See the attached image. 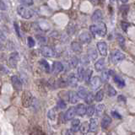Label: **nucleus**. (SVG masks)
<instances>
[{"mask_svg":"<svg viewBox=\"0 0 135 135\" xmlns=\"http://www.w3.org/2000/svg\"><path fill=\"white\" fill-rule=\"evenodd\" d=\"M77 94H78V96H79V98H81V99H85L86 96L88 94L86 89L85 87H83V86H80V87H79Z\"/></svg>","mask_w":135,"mask_h":135,"instance_id":"5701e85b","label":"nucleus"},{"mask_svg":"<svg viewBox=\"0 0 135 135\" xmlns=\"http://www.w3.org/2000/svg\"><path fill=\"white\" fill-rule=\"evenodd\" d=\"M103 98H104V91L102 90L97 91V93L96 94V96H94L96 101L100 102V101H101L102 100H103Z\"/></svg>","mask_w":135,"mask_h":135,"instance_id":"2f4dec72","label":"nucleus"},{"mask_svg":"<svg viewBox=\"0 0 135 135\" xmlns=\"http://www.w3.org/2000/svg\"><path fill=\"white\" fill-rule=\"evenodd\" d=\"M128 9H129L128 5H123V6L120 8V11L122 13V15H123V16H124V17H125V16L127 15V14H128Z\"/></svg>","mask_w":135,"mask_h":135,"instance_id":"e433bc0d","label":"nucleus"},{"mask_svg":"<svg viewBox=\"0 0 135 135\" xmlns=\"http://www.w3.org/2000/svg\"><path fill=\"white\" fill-rule=\"evenodd\" d=\"M71 48L74 52H80L81 50H82V47H81V45L79 42H72Z\"/></svg>","mask_w":135,"mask_h":135,"instance_id":"a878e982","label":"nucleus"},{"mask_svg":"<svg viewBox=\"0 0 135 135\" xmlns=\"http://www.w3.org/2000/svg\"><path fill=\"white\" fill-rule=\"evenodd\" d=\"M76 114V107L72 106L67 110V112L64 114V118H65V120H71L74 117V116Z\"/></svg>","mask_w":135,"mask_h":135,"instance_id":"1a4fd4ad","label":"nucleus"},{"mask_svg":"<svg viewBox=\"0 0 135 135\" xmlns=\"http://www.w3.org/2000/svg\"><path fill=\"white\" fill-rule=\"evenodd\" d=\"M11 83L13 85V88L15 89L16 91H20L22 90V83L20 79V78L16 75H14L11 77Z\"/></svg>","mask_w":135,"mask_h":135,"instance_id":"20e7f679","label":"nucleus"},{"mask_svg":"<svg viewBox=\"0 0 135 135\" xmlns=\"http://www.w3.org/2000/svg\"><path fill=\"white\" fill-rule=\"evenodd\" d=\"M113 76V80H114V82L117 84L118 87L120 88H123L124 86H125V81L123 80V79H122L121 77H119L118 75H112Z\"/></svg>","mask_w":135,"mask_h":135,"instance_id":"6ab92c4d","label":"nucleus"},{"mask_svg":"<svg viewBox=\"0 0 135 135\" xmlns=\"http://www.w3.org/2000/svg\"><path fill=\"white\" fill-rule=\"evenodd\" d=\"M21 99H22V105L24 107H29L33 102V96L30 91H24Z\"/></svg>","mask_w":135,"mask_h":135,"instance_id":"f03ea898","label":"nucleus"},{"mask_svg":"<svg viewBox=\"0 0 135 135\" xmlns=\"http://www.w3.org/2000/svg\"><path fill=\"white\" fill-rule=\"evenodd\" d=\"M105 112V105L104 104H100L97 105L96 106V112L97 116H101Z\"/></svg>","mask_w":135,"mask_h":135,"instance_id":"cd10ccee","label":"nucleus"},{"mask_svg":"<svg viewBox=\"0 0 135 135\" xmlns=\"http://www.w3.org/2000/svg\"><path fill=\"white\" fill-rule=\"evenodd\" d=\"M88 58L89 57H87V56H83V58H81V63H82L83 64H87L89 63Z\"/></svg>","mask_w":135,"mask_h":135,"instance_id":"49530a36","label":"nucleus"},{"mask_svg":"<svg viewBox=\"0 0 135 135\" xmlns=\"http://www.w3.org/2000/svg\"><path fill=\"white\" fill-rule=\"evenodd\" d=\"M19 2L25 6H31L33 4V0H19Z\"/></svg>","mask_w":135,"mask_h":135,"instance_id":"ea45409f","label":"nucleus"},{"mask_svg":"<svg viewBox=\"0 0 135 135\" xmlns=\"http://www.w3.org/2000/svg\"><path fill=\"white\" fill-rule=\"evenodd\" d=\"M121 26H122V28H123V30L124 31H127V29L128 28L129 24L128 22H122L121 23Z\"/></svg>","mask_w":135,"mask_h":135,"instance_id":"a18cd8bd","label":"nucleus"},{"mask_svg":"<svg viewBox=\"0 0 135 135\" xmlns=\"http://www.w3.org/2000/svg\"><path fill=\"white\" fill-rule=\"evenodd\" d=\"M19 58H20V57H19L18 52H13L11 55L9 56V65L11 68H16L17 63H18V61H19Z\"/></svg>","mask_w":135,"mask_h":135,"instance_id":"423d86ee","label":"nucleus"},{"mask_svg":"<svg viewBox=\"0 0 135 135\" xmlns=\"http://www.w3.org/2000/svg\"><path fill=\"white\" fill-rule=\"evenodd\" d=\"M14 26H15V31H16V33H17L18 36H19V37H21L20 31V27H19V25H17V23H14Z\"/></svg>","mask_w":135,"mask_h":135,"instance_id":"c03bdc74","label":"nucleus"},{"mask_svg":"<svg viewBox=\"0 0 135 135\" xmlns=\"http://www.w3.org/2000/svg\"><path fill=\"white\" fill-rule=\"evenodd\" d=\"M89 1H90L91 4H99V0H89Z\"/></svg>","mask_w":135,"mask_h":135,"instance_id":"8fccbe9b","label":"nucleus"},{"mask_svg":"<svg viewBox=\"0 0 135 135\" xmlns=\"http://www.w3.org/2000/svg\"><path fill=\"white\" fill-rule=\"evenodd\" d=\"M78 63H79V60H78L76 57H74V58H71V60H70V65H71L72 68H76Z\"/></svg>","mask_w":135,"mask_h":135,"instance_id":"58836bf2","label":"nucleus"},{"mask_svg":"<svg viewBox=\"0 0 135 135\" xmlns=\"http://www.w3.org/2000/svg\"><path fill=\"white\" fill-rule=\"evenodd\" d=\"M27 40H28V46L30 47H33L35 46V40H33V38L32 37H28V39H27Z\"/></svg>","mask_w":135,"mask_h":135,"instance_id":"37998d69","label":"nucleus"},{"mask_svg":"<svg viewBox=\"0 0 135 135\" xmlns=\"http://www.w3.org/2000/svg\"><path fill=\"white\" fill-rule=\"evenodd\" d=\"M62 135H72V133L69 129H63L62 131Z\"/></svg>","mask_w":135,"mask_h":135,"instance_id":"de8ad7c7","label":"nucleus"},{"mask_svg":"<svg viewBox=\"0 0 135 135\" xmlns=\"http://www.w3.org/2000/svg\"><path fill=\"white\" fill-rule=\"evenodd\" d=\"M85 103H87V104H91V103H92V102L94 101V96H93V94L91 93V92L88 93V94L85 97Z\"/></svg>","mask_w":135,"mask_h":135,"instance_id":"f704fd0d","label":"nucleus"},{"mask_svg":"<svg viewBox=\"0 0 135 135\" xmlns=\"http://www.w3.org/2000/svg\"><path fill=\"white\" fill-rule=\"evenodd\" d=\"M106 34V26L103 22H99L97 25V35L100 36H105Z\"/></svg>","mask_w":135,"mask_h":135,"instance_id":"9d476101","label":"nucleus"},{"mask_svg":"<svg viewBox=\"0 0 135 135\" xmlns=\"http://www.w3.org/2000/svg\"><path fill=\"white\" fill-rule=\"evenodd\" d=\"M125 101V97L123 96H118V101Z\"/></svg>","mask_w":135,"mask_h":135,"instance_id":"3c124183","label":"nucleus"},{"mask_svg":"<svg viewBox=\"0 0 135 135\" xmlns=\"http://www.w3.org/2000/svg\"><path fill=\"white\" fill-rule=\"evenodd\" d=\"M79 96L77 93L74 92V91H69V99L71 104H76L78 101H79Z\"/></svg>","mask_w":135,"mask_h":135,"instance_id":"f3484780","label":"nucleus"},{"mask_svg":"<svg viewBox=\"0 0 135 135\" xmlns=\"http://www.w3.org/2000/svg\"><path fill=\"white\" fill-rule=\"evenodd\" d=\"M79 131L82 134H86L89 131H90V123H88L87 122H84V123H82L80 125Z\"/></svg>","mask_w":135,"mask_h":135,"instance_id":"4be33fe9","label":"nucleus"},{"mask_svg":"<svg viewBox=\"0 0 135 135\" xmlns=\"http://www.w3.org/2000/svg\"><path fill=\"white\" fill-rule=\"evenodd\" d=\"M125 58V55L120 51H115L112 53V60L113 63H118Z\"/></svg>","mask_w":135,"mask_h":135,"instance_id":"7ed1b4c3","label":"nucleus"},{"mask_svg":"<svg viewBox=\"0 0 135 135\" xmlns=\"http://www.w3.org/2000/svg\"><path fill=\"white\" fill-rule=\"evenodd\" d=\"M1 9L2 10H5V9H6V5L4 4V1H1Z\"/></svg>","mask_w":135,"mask_h":135,"instance_id":"09e8293b","label":"nucleus"},{"mask_svg":"<svg viewBox=\"0 0 135 135\" xmlns=\"http://www.w3.org/2000/svg\"><path fill=\"white\" fill-rule=\"evenodd\" d=\"M40 63L43 66L46 72L47 73L50 72V65H49V63L47 62V60H45V59H42V60L40 61Z\"/></svg>","mask_w":135,"mask_h":135,"instance_id":"473e14b6","label":"nucleus"},{"mask_svg":"<svg viewBox=\"0 0 135 135\" xmlns=\"http://www.w3.org/2000/svg\"><path fill=\"white\" fill-rule=\"evenodd\" d=\"M97 52H96V51L93 49V48H90V49L88 50V57L90 58L91 60L92 61H94V60H96V58H97Z\"/></svg>","mask_w":135,"mask_h":135,"instance_id":"bb28decb","label":"nucleus"},{"mask_svg":"<svg viewBox=\"0 0 135 135\" xmlns=\"http://www.w3.org/2000/svg\"><path fill=\"white\" fill-rule=\"evenodd\" d=\"M91 75H92V70L90 69H88L87 70L85 71V82L86 83H90V80H91Z\"/></svg>","mask_w":135,"mask_h":135,"instance_id":"7c9ffc66","label":"nucleus"},{"mask_svg":"<svg viewBox=\"0 0 135 135\" xmlns=\"http://www.w3.org/2000/svg\"><path fill=\"white\" fill-rule=\"evenodd\" d=\"M36 37H37V39H38V40L39 42H45V38H42V37H39V36H36Z\"/></svg>","mask_w":135,"mask_h":135,"instance_id":"603ef678","label":"nucleus"},{"mask_svg":"<svg viewBox=\"0 0 135 135\" xmlns=\"http://www.w3.org/2000/svg\"><path fill=\"white\" fill-rule=\"evenodd\" d=\"M86 110L87 108L84 104H79L76 106V113L77 115L79 116H84L85 114H86Z\"/></svg>","mask_w":135,"mask_h":135,"instance_id":"412c9836","label":"nucleus"},{"mask_svg":"<svg viewBox=\"0 0 135 135\" xmlns=\"http://www.w3.org/2000/svg\"><path fill=\"white\" fill-rule=\"evenodd\" d=\"M81 43H90L91 42V36L90 33H88L87 31H84L80 34L79 37Z\"/></svg>","mask_w":135,"mask_h":135,"instance_id":"ddd939ff","label":"nucleus"},{"mask_svg":"<svg viewBox=\"0 0 135 135\" xmlns=\"http://www.w3.org/2000/svg\"><path fill=\"white\" fill-rule=\"evenodd\" d=\"M117 42H118V44H119V46H120L122 48L125 47V40H124L123 36H122L121 35H117Z\"/></svg>","mask_w":135,"mask_h":135,"instance_id":"72a5a7b5","label":"nucleus"},{"mask_svg":"<svg viewBox=\"0 0 135 135\" xmlns=\"http://www.w3.org/2000/svg\"><path fill=\"white\" fill-rule=\"evenodd\" d=\"M101 79H100L98 76H94L93 77L92 79H91L90 82V87L92 90H97V89L100 88V86H101Z\"/></svg>","mask_w":135,"mask_h":135,"instance_id":"6e6552de","label":"nucleus"},{"mask_svg":"<svg viewBox=\"0 0 135 135\" xmlns=\"http://www.w3.org/2000/svg\"><path fill=\"white\" fill-rule=\"evenodd\" d=\"M90 32L92 33V35H96L97 34V25H90Z\"/></svg>","mask_w":135,"mask_h":135,"instance_id":"a19ab883","label":"nucleus"},{"mask_svg":"<svg viewBox=\"0 0 135 135\" xmlns=\"http://www.w3.org/2000/svg\"><path fill=\"white\" fill-rule=\"evenodd\" d=\"M110 1L112 2V3H114V1H115V0H110Z\"/></svg>","mask_w":135,"mask_h":135,"instance_id":"5fc2aeb1","label":"nucleus"},{"mask_svg":"<svg viewBox=\"0 0 135 135\" xmlns=\"http://www.w3.org/2000/svg\"><path fill=\"white\" fill-rule=\"evenodd\" d=\"M57 106H58V108H60V109H65L67 105L63 99H60V100H58V103H57Z\"/></svg>","mask_w":135,"mask_h":135,"instance_id":"4c0bfd02","label":"nucleus"},{"mask_svg":"<svg viewBox=\"0 0 135 135\" xmlns=\"http://www.w3.org/2000/svg\"><path fill=\"white\" fill-rule=\"evenodd\" d=\"M112 115L113 117L116 118V119H122V116L117 112H116V111H112Z\"/></svg>","mask_w":135,"mask_h":135,"instance_id":"79ce46f5","label":"nucleus"},{"mask_svg":"<svg viewBox=\"0 0 135 135\" xmlns=\"http://www.w3.org/2000/svg\"><path fill=\"white\" fill-rule=\"evenodd\" d=\"M78 77L74 74H70L68 76V84L71 86V87H76L78 85Z\"/></svg>","mask_w":135,"mask_h":135,"instance_id":"f8f14e48","label":"nucleus"},{"mask_svg":"<svg viewBox=\"0 0 135 135\" xmlns=\"http://www.w3.org/2000/svg\"><path fill=\"white\" fill-rule=\"evenodd\" d=\"M47 117L50 120H52V121L55 120V118H56V108H52V109H50L49 111H48Z\"/></svg>","mask_w":135,"mask_h":135,"instance_id":"c85d7f7f","label":"nucleus"},{"mask_svg":"<svg viewBox=\"0 0 135 135\" xmlns=\"http://www.w3.org/2000/svg\"><path fill=\"white\" fill-rule=\"evenodd\" d=\"M106 89H107V94L109 96L112 97V96H114L117 94V91H116L115 89L113 88L111 85H107Z\"/></svg>","mask_w":135,"mask_h":135,"instance_id":"c756f323","label":"nucleus"},{"mask_svg":"<svg viewBox=\"0 0 135 135\" xmlns=\"http://www.w3.org/2000/svg\"><path fill=\"white\" fill-rule=\"evenodd\" d=\"M112 123V118H111L109 116H104L103 118L101 120V128H106L107 127H109L110 124Z\"/></svg>","mask_w":135,"mask_h":135,"instance_id":"a211bd4d","label":"nucleus"},{"mask_svg":"<svg viewBox=\"0 0 135 135\" xmlns=\"http://www.w3.org/2000/svg\"><path fill=\"white\" fill-rule=\"evenodd\" d=\"M94 69H96V71H98V72L103 71V69H105V59L104 58L99 59V60L94 63Z\"/></svg>","mask_w":135,"mask_h":135,"instance_id":"2eb2a0df","label":"nucleus"},{"mask_svg":"<svg viewBox=\"0 0 135 135\" xmlns=\"http://www.w3.org/2000/svg\"><path fill=\"white\" fill-rule=\"evenodd\" d=\"M40 52L44 57H47V58H52V57L55 56V52L53 51L49 47H47V46H44V47H42L40 48Z\"/></svg>","mask_w":135,"mask_h":135,"instance_id":"39448f33","label":"nucleus"},{"mask_svg":"<svg viewBox=\"0 0 135 135\" xmlns=\"http://www.w3.org/2000/svg\"><path fill=\"white\" fill-rule=\"evenodd\" d=\"M17 13L19 15L21 16L23 19H25V20H29L33 16V13L31 10L27 9L25 6H19L17 8Z\"/></svg>","mask_w":135,"mask_h":135,"instance_id":"f257e3e1","label":"nucleus"},{"mask_svg":"<svg viewBox=\"0 0 135 135\" xmlns=\"http://www.w3.org/2000/svg\"><path fill=\"white\" fill-rule=\"evenodd\" d=\"M98 128V120L97 118H91L90 122V132H96Z\"/></svg>","mask_w":135,"mask_h":135,"instance_id":"aec40b11","label":"nucleus"},{"mask_svg":"<svg viewBox=\"0 0 135 135\" xmlns=\"http://www.w3.org/2000/svg\"><path fill=\"white\" fill-rule=\"evenodd\" d=\"M110 70H103L101 73V81L103 83H106L108 80H109V77H110Z\"/></svg>","mask_w":135,"mask_h":135,"instance_id":"b1692460","label":"nucleus"},{"mask_svg":"<svg viewBox=\"0 0 135 135\" xmlns=\"http://www.w3.org/2000/svg\"><path fill=\"white\" fill-rule=\"evenodd\" d=\"M40 135H45V134H44V133H42V134H40Z\"/></svg>","mask_w":135,"mask_h":135,"instance_id":"6e6d98bb","label":"nucleus"},{"mask_svg":"<svg viewBox=\"0 0 135 135\" xmlns=\"http://www.w3.org/2000/svg\"><path fill=\"white\" fill-rule=\"evenodd\" d=\"M80 121L79 119H74L71 123V131L73 133H76L80 128Z\"/></svg>","mask_w":135,"mask_h":135,"instance_id":"dca6fc26","label":"nucleus"},{"mask_svg":"<svg viewBox=\"0 0 135 135\" xmlns=\"http://www.w3.org/2000/svg\"><path fill=\"white\" fill-rule=\"evenodd\" d=\"M121 1L123 2V3H127V2L128 1V0H121Z\"/></svg>","mask_w":135,"mask_h":135,"instance_id":"864d4df0","label":"nucleus"},{"mask_svg":"<svg viewBox=\"0 0 135 135\" xmlns=\"http://www.w3.org/2000/svg\"><path fill=\"white\" fill-rule=\"evenodd\" d=\"M77 74H78V79H79V81H82L84 79H85V69H84V68L82 66L78 68Z\"/></svg>","mask_w":135,"mask_h":135,"instance_id":"393cba45","label":"nucleus"},{"mask_svg":"<svg viewBox=\"0 0 135 135\" xmlns=\"http://www.w3.org/2000/svg\"><path fill=\"white\" fill-rule=\"evenodd\" d=\"M97 49L101 56L106 57L107 55V45L105 42H99L97 43Z\"/></svg>","mask_w":135,"mask_h":135,"instance_id":"0eeeda50","label":"nucleus"},{"mask_svg":"<svg viewBox=\"0 0 135 135\" xmlns=\"http://www.w3.org/2000/svg\"><path fill=\"white\" fill-rule=\"evenodd\" d=\"M92 20L94 22H100L102 19H103V14H102V11L100 9H97L96 10L93 15H92Z\"/></svg>","mask_w":135,"mask_h":135,"instance_id":"4468645a","label":"nucleus"},{"mask_svg":"<svg viewBox=\"0 0 135 135\" xmlns=\"http://www.w3.org/2000/svg\"><path fill=\"white\" fill-rule=\"evenodd\" d=\"M94 112H96V108H94L93 106H90L87 107V110H86V114L89 117H91L92 115H94Z\"/></svg>","mask_w":135,"mask_h":135,"instance_id":"c9c22d12","label":"nucleus"},{"mask_svg":"<svg viewBox=\"0 0 135 135\" xmlns=\"http://www.w3.org/2000/svg\"><path fill=\"white\" fill-rule=\"evenodd\" d=\"M63 70V65L60 62H54L52 64V73L54 74H58Z\"/></svg>","mask_w":135,"mask_h":135,"instance_id":"9b49d317","label":"nucleus"}]
</instances>
